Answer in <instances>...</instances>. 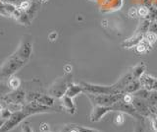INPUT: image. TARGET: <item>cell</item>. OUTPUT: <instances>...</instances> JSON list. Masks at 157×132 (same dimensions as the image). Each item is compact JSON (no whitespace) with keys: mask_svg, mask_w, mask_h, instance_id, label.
Segmentation results:
<instances>
[{"mask_svg":"<svg viewBox=\"0 0 157 132\" xmlns=\"http://www.w3.org/2000/svg\"><path fill=\"white\" fill-rule=\"evenodd\" d=\"M81 84L83 87L85 94H91V95H116L118 94L114 85L110 86H102V85H95L87 82H82Z\"/></svg>","mask_w":157,"mask_h":132,"instance_id":"obj_4","label":"cell"},{"mask_svg":"<svg viewBox=\"0 0 157 132\" xmlns=\"http://www.w3.org/2000/svg\"><path fill=\"white\" fill-rule=\"evenodd\" d=\"M72 82V74H65L63 77L58 78V79L49 87L48 95L52 96L55 99H60L66 94L69 84Z\"/></svg>","mask_w":157,"mask_h":132,"instance_id":"obj_2","label":"cell"},{"mask_svg":"<svg viewBox=\"0 0 157 132\" xmlns=\"http://www.w3.org/2000/svg\"><path fill=\"white\" fill-rule=\"evenodd\" d=\"M132 104L136 109L137 114L141 115L142 117H144V118H149L150 115L154 111V106L149 105L148 102L141 99V98L134 96V100H132Z\"/></svg>","mask_w":157,"mask_h":132,"instance_id":"obj_7","label":"cell"},{"mask_svg":"<svg viewBox=\"0 0 157 132\" xmlns=\"http://www.w3.org/2000/svg\"><path fill=\"white\" fill-rule=\"evenodd\" d=\"M154 107H155V110H157V104H156V105H155V106H154Z\"/></svg>","mask_w":157,"mask_h":132,"instance_id":"obj_33","label":"cell"},{"mask_svg":"<svg viewBox=\"0 0 157 132\" xmlns=\"http://www.w3.org/2000/svg\"><path fill=\"white\" fill-rule=\"evenodd\" d=\"M27 63L28 61L23 59L14 51L0 66V81L8 80L10 77L14 76L15 73L22 69Z\"/></svg>","mask_w":157,"mask_h":132,"instance_id":"obj_1","label":"cell"},{"mask_svg":"<svg viewBox=\"0 0 157 132\" xmlns=\"http://www.w3.org/2000/svg\"><path fill=\"white\" fill-rule=\"evenodd\" d=\"M137 15L140 16L141 18L146 19L148 18L149 15V9L145 6H140V8H137Z\"/></svg>","mask_w":157,"mask_h":132,"instance_id":"obj_24","label":"cell"},{"mask_svg":"<svg viewBox=\"0 0 157 132\" xmlns=\"http://www.w3.org/2000/svg\"><path fill=\"white\" fill-rule=\"evenodd\" d=\"M48 132H51V131H48Z\"/></svg>","mask_w":157,"mask_h":132,"instance_id":"obj_35","label":"cell"},{"mask_svg":"<svg viewBox=\"0 0 157 132\" xmlns=\"http://www.w3.org/2000/svg\"><path fill=\"white\" fill-rule=\"evenodd\" d=\"M82 93H85V90H83V87L82 84H75V83L71 82L68 86V89L66 91V96L70 97V98H75L78 95L82 94Z\"/></svg>","mask_w":157,"mask_h":132,"instance_id":"obj_14","label":"cell"},{"mask_svg":"<svg viewBox=\"0 0 157 132\" xmlns=\"http://www.w3.org/2000/svg\"><path fill=\"white\" fill-rule=\"evenodd\" d=\"M144 71H145V65L144 64V63H140V64L136 65L131 70L132 77H134L135 79H140V78L144 74Z\"/></svg>","mask_w":157,"mask_h":132,"instance_id":"obj_19","label":"cell"},{"mask_svg":"<svg viewBox=\"0 0 157 132\" xmlns=\"http://www.w3.org/2000/svg\"><path fill=\"white\" fill-rule=\"evenodd\" d=\"M144 36L142 34H140V33H136L134 36L127 38V40L122 42V46L125 47V48H132V47H135L137 43H140L142 38H144Z\"/></svg>","mask_w":157,"mask_h":132,"instance_id":"obj_15","label":"cell"},{"mask_svg":"<svg viewBox=\"0 0 157 132\" xmlns=\"http://www.w3.org/2000/svg\"><path fill=\"white\" fill-rule=\"evenodd\" d=\"M110 111H113L111 106H94L91 114L90 115V118L91 122H98L100 121L103 117Z\"/></svg>","mask_w":157,"mask_h":132,"instance_id":"obj_11","label":"cell"},{"mask_svg":"<svg viewBox=\"0 0 157 132\" xmlns=\"http://www.w3.org/2000/svg\"><path fill=\"white\" fill-rule=\"evenodd\" d=\"M19 56H21L23 59L29 62L33 54V41L29 36H25L20 42L17 50H15Z\"/></svg>","mask_w":157,"mask_h":132,"instance_id":"obj_8","label":"cell"},{"mask_svg":"<svg viewBox=\"0 0 157 132\" xmlns=\"http://www.w3.org/2000/svg\"><path fill=\"white\" fill-rule=\"evenodd\" d=\"M26 97H27V93L24 90L21 89H17V90H13L6 96H4L2 99L5 101L7 105L9 104H21L25 105L26 102Z\"/></svg>","mask_w":157,"mask_h":132,"instance_id":"obj_10","label":"cell"},{"mask_svg":"<svg viewBox=\"0 0 157 132\" xmlns=\"http://www.w3.org/2000/svg\"><path fill=\"white\" fill-rule=\"evenodd\" d=\"M151 46H152L150 43H148L146 41H144V38H142V41L135 46V50L137 54H144V53L148 52L151 50Z\"/></svg>","mask_w":157,"mask_h":132,"instance_id":"obj_17","label":"cell"},{"mask_svg":"<svg viewBox=\"0 0 157 132\" xmlns=\"http://www.w3.org/2000/svg\"><path fill=\"white\" fill-rule=\"evenodd\" d=\"M150 122H151V127L152 130L154 132H157V114L153 111V114L150 115Z\"/></svg>","mask_w":157,"mask_h":132,"instance_id":"obj_26","label":"cell"},{"mask_svg":"<svg viewBox=\"0 0 157 132\" xmlns=\"http://www.w3.org/2000/svg\"><path fill=\"white\" fill-rule=\"evenodd\" d=\"M39 130H40V132H48L50 131V126L46 122H42L39 125Z\"/></svg>","mask_w":157,"mask_h":132,"instance_id":"obj_28","label":"cell"},{"mask_svg":"<svg viewBox=\"0 0 157 132\" xmlns=\"http://www.w3.org/2000/svg\"><path fill=\"white\" fill-rule=\"evenodd\" d=\"M23 110L29 115L37 114H45V112H53V111H60V110L56 109L54 106H47L39 104L37 102H29L24 105Z\"/></svg>","mask_w":157,"mask_h":132,"instance_id":"obj_6","label":"cell"},{"mask_svg":"<svg viewBox=\"0 0 157 132\" xmlns=\"http://www.w3.org/2000/svg\"><path fill=\"white\" fill-rule=\"evenodd\" d=\"M144 40L146 41L148 43H150V45L152 46L153 43L156 42L157 40V34L155 33H152V32H147L144 34Z\"/></svg>","mask_w":157,"mask_h":132,"instance_id":"obj_22","label":"cell"},{"mask_svg":"<svg viewBox=\"0 0 157 132\" xmlns=\"http://www.w3.org/2000/svg\"><path fill=\"white\" fill-rule=\"evenodd\" d=\"M78 129L80 132H101V131H98L96 129H92V128H88V127H83V126H78L77 125Z\"/></svg>","mask_w":157,"mask_h":132,"instance_id":"obj_29","label":"cell"},{"mask_svg":"<svg viewBox=\"0 0 157 132\" xmlns=\"http://www.w3.org/2000/svg\"><path fill=\"white\" fill-rule=\"evenodd\" d=\"M56 38H57V34L55 32H52L50 35H49V40H51V41L56 40Z\"/></svg>","mask_w":157,"mask_h":132,"instance_id":"obj_31","label":"cell"},{"mask_svg":"<svg viewBox=\"0 0 157 132\" xmlns=\"http://www.w3.org/2000/svg\"><path fill=\"white\" fill-rule=\"evenodd\" d=\"M113 111H118V112H123V114H129L130 116L134 117L136 120H144V117H142L136 112V109L132 106V104H127V102H123L122 100L118 101L116 104H114L112 106Z\"/></svg>","mask_w":157,"mask_h":132,"instance_id":"obj_9","label":"cell"},{"mask_svg":"<svg viewBox=\"0 0 157 132\" xmlns=\"http://www.w3.org/2000/svg\"><path fill=\"white\" fill-rule=\"evenodd\" d=\"M27 117H29V114L27 112H25L24 110L13 112L11 116H10L8 119L5 120L4 124L2 125L1 128H0V132H9L13 130L15 127L18 126L20 123H22Z\"/></svg>","mask_w":157,"mask_h":132,"instance_id":"obj_5","label":"cell"},{"mask_svg":"<svg viewBox=\"0 0 157 132\" xmlns=\"http://www.w3.org/2000/svg\"><path fill=\"white\" fill-rule=\"evenodd\" d=\"M22 132H33L31 124L28 123V122H25L22 125Z\"/></svg>","mask_w":157,"mask_h":132,"instance_id":"obj_30","label":"cell"},{"mask_svg":"<svg viewBox=\"0 0 157 132\" xmlns=\"http://www.w3.org/2000/svg\"><path fill=\"white\" fill-rule=\"evenodd\" d=\"M4 122H5V119H0V128H1L2 125L4 124Z\"/></svg>","mask_w":157,"mask_h":132,"instance_id":"obj_32","label":"cell"},{"mask_svg":"<svg viewBox=\"0 0 157 132\" xmlns=\"http://www.w3.org/2000/svg\"><path fill=\"white\" fill-rule=\"evenodd\" d=\"M60 106L63 110L70 114H76L77 112V106L75 102L73 101V98H70L66 95H64L62 98H60Z\"/></svg>","mask_w":157,"mask_h":132,"instance_id":"obj_12","label":"cell"},{"mask_svg":"<svg viewBox=\"0 0 157 132\" xmlns=\"http://www.w3.org/2000/svg\"><path fill=\"white\" fill-rule=\"evenodd\" d=\"M125 122V115L123 112H118V114L115 115L114 119H113V123H114L116 126H121L124 124Z\"/></svg>","mask_w":157,"mask_h":132,"instance_id":"obj_23","label":"cell"},{"mask_svg":"<svg viewBox=\"0 0 157 132\" xmlns=\"http://www.w3.org/2000/svg\"><path fill=\"white\" fill-rule=\"evenodd\" d=\"M7 83H8V85H9V87H10V89H11L12 91H13V90L20 89V87H21V84H22L21 80H20L19 78L16 77V76L10 77L9 79L7 80Z\"/></svg>","mask_w":157,"mask_h":132,"instance_id":"obj_20","label":"cell"},{"mask_svg":"<svg viewBox=\"0 0 157 132\" xmlns=\"http://www.w3.org/2000/svg\"><path fill=\"white\" fill-rule=\"evenodd\" d=\"M135 132H145L144 120H136L135 126Z\"/></svg>","mask_w":157,"mask_h":132,"instance_id":"obj_27","label":"cell"},{"mask_svg":"<svg viewBox=\"0 0 157 132\" xmlns=\"http://www.w3.org/2000/svg\"><path fill=\"white\" fill-rule=\"evenodd\" d=\"M93 106H112L118 101L122 99L123 93L116 95H91L86 94Z\"/></svg>","mask_w":157,"mask_h":132,"instance_id":"obj_3","label":"cell"},{"mask_svg":"<svg viewBox=\"0 0 157 132\" xmlns=\"http://www.w3.org/2000/svg\"><path fill=\"white\" fill-rule=\"evenodd\" d=\"M13 114V112L11 110H9L7 107H4V109L0 111V119H8L10 116H11V114Z\"/></svg>","mask_w":157,"mask_h":132,"instance_id":"obj_25","label":"cell"},{"mask_svg":"<svg viewBox=\"0 0 157 132\" xmlns=\"http://www.w3.org/2000/svg\"><path fill=\"white\" fill-rule=\"evenodd\" d=\"M12 90L10 89V87L8 85L7 82L0 81V99L3 98L4 96H6L8 93H10Z\"/></svg>","mask_w":157,"mask_h":132,"instance_id":"obj_21","label":"cell"},{"mask_svg":"<svg viewBox=\"0 0 157 132\" xmlns=\"http://www.w3.org/2000/svg\"><path fill=\"white\" fill-rule=\"evenodd\" d=\"M142 88L149 91H157V78L150 76L148 74H144L140 78Z\"/></svg>","mask_w":157,"mask_h":132,"instance_id":"obj_13","label":"cell"},{"mask_svg":"<svg viewBox=\"0 0 157 132\" xmlns=\"http://www.w3.org/2000/svg\"><path fill=\"white\" fill-rule=\"evenodd\" d=\"M33 3L34 2L33 1V0H20L18 5H17V8L21 12L28 14L29 11L32 10V8L33 6Z\"/></svg>","mask_w":157,"mask_h":132,"instance_id":"obj_18","label":"cell"},{"mask_svg":"<svg viewBox=\"0 0 157 132\" xmlns=\"http://www.w3.org/2000/svg\"><path fill=\"white\" fill-rule=\"evenodd\" d=\"M154 112H155V114H157V110H155V107H154Z\"/></svg>","mask_w":157,"mask_h":132,"instance_id":"obj_34","label":"cell"},{"mask_svg":"<svg viewBox=\"0 0 157 132\" xmlns=\"http://www.w3.org/2000/svg\"><path fill=\"white\" fill-rule=\"evenodd\" d=\"M141 83L140 81V79H134L132 80L129 84L127 85V87L125 88V90L123 93H130V94H135L136 92H137L140 89H141Z\"/></svg>","mask_w":157,"mask_h":132,"instance_id":"obj_16","label":"cell"}]
</instances>
